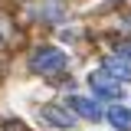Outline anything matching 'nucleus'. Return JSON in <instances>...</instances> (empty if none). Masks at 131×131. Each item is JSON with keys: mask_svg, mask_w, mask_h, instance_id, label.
Returning <instances> with one entry per match:
<instances>
[{"mask_svg": "<svg viewBox=\"0 0 131 131\" xmlns=\"http://www.w3.org/2000/svg\"><path fill=\"white\" fill-rule=\"evenodd\" d=\"M89 85H92V92H95L98 98H121V82L112 79L108 72H95V75L89 79Z\"/></svg>", "mask_w": 131, "mask_h": 131, "instance_id": "nucleus-2", "label": "nucleus"}, {"mask_svg": "<svg viewBox=\"0 0 131 131\" xmlns=\"http://www.w3.org/2000/svg\"><path fill=\"white\" fill-rule=\"evenodd\" d=\"M43 118H46L49 125H56V128H66V131L75 125V115L66 112L62 105H46V108H43Z\"/></svg>", "mask_w": 131, "mask_h": 131, "instance_id": "nucleus-3", "label": "nucleus"}, {"mask_svg": "<svg viewBox=\"0 0 131 131\" xmlns=\"http://www.w3.org/2000/svg\"><path fill=\"white\" fill-rule=\"evenodd\" d=\"M108 125L118 131H131V108L128 105H112L108 108Z\"/></svg>", "mask_w": 131, "mask_h": 131, "instance_id": "nucleus-5", "label": "nucleus"}, {"mask_svg": "<svg viewBox=\"0 0 131 131\" xmlns=\"http://www.w3.org/2000/svg\"><path fill=\"white\" fill-rule=\"evenodd\" d=\"M105 72H108L112 79H118V82H128L131 79V66L121 62V59H108V62H105Z\"/></svg>", "mask_w": 131, "mask_h": 131, "instance_id": "nucleus-6", "label": "nucleus"}, {"mask_svg": "<svg viewBox=\"0 0 131 131\" xmlns=\"http://www.w3.org/2000/svg\"><path fill=\"white\" fill-rule=\"evenodd\" d=\"M69 105H72V112H75V115L89 118V121H98V118H102V108H98V102H92V98L72 95V98H69Z\"/></svg>", "mask_w": 131, "mask_h": 131, "instance_id": "nucleus-4", "label": "nucleus"}, {"mask_svg": "<svg viewBox=\"0 0 131 131\" xmlns=\"http://www.w3.org/2000/svg\"><path fill=\"white\" fill-rule=\"evenodd\" d=\"M121 52H125V59H128V62H131V46H125V49H121Z\"/></svg>", "mask_w": 131, "mask_h": 131, "instance_id": "nucleus-7", "label": "nucleus"}, {"mask_svg": "<svg viewBox=\"0 0 131 131\" xmlns=\"http://www.w3.org/2000/svg\"><path fill=\"white\" fill-rule=\"evenodd\" d=\"M30 69L39 75H56L59 69H66V52L56 46H43L30 56Z\"/></svg>", "mask_w": 131, "mask_h": 131, "instance_id": "nucleus-1", "label": "nucleus"}]
</instances>
